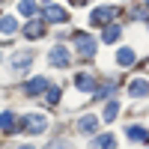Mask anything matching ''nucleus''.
<instances>
[{
  "label": "nucleus",
  "mask_w": 149,
  "mask_h": 149,
  "mask_svg": "<svg viewBox=\"0 0 149 149\" xmlns=\"http://www.w3.org/2000/svg\"><path fill=\"white\" fill-rule=\"evenodd\" d=\"M45 18H48V21H57V24H63V21H66L69 15H66V9H60V6H48Z\"/></svg>",
  "instance_id": "1a4fd4ad"
},
{
  "label": "nucleus",
  "mask_w": 149,
  "mask_h": 149,
  "mask_svg": "<svg viewBox=\"0 0 149 149\" xmlns=\"http://www.w3.org/2000/svg\"><path fill=\"white\" fill-rule=\"evenodd\" d=\"M69 60H72V57H69V51H66L63 45H54V48H51V66L66 69V66H69Z\"/></svg>",
  "instance_id": "f03ea898"
},
{
  "label": "nucleus",
  "mask_w": 149,
  "mask_h": 149,
  "mask_svg": "<svg viewBox=\"0 0 149 149\" xmlns=\"http://www.w3.org/2000/svg\"><path fill=\"white\" fill-rule=\"evenodd\" d=\"M146 3H149V0H146Z\"/></svg>",
  "instance_id": "b1692460"
},
{
  "label": "nucleus",
  "mask_w": 149,
  "mask_h": 149,
  "mask_svg": "<svg viewBox=\"0 0 149 149\" xmlns=\"http://www.w3.org/2000/svg\"><path fill=\"white\" fill-rule=\"evenodd\" d=\"M95 128H98V119H95V116H84V119L78 122V131H84V134H93Z\"/></svg>",
  "instance_id": "f8f14e48"
},
{
  "label": "nucleus",
  "mask_w": 149,
  "mask_h": 149,
  "mask_svg": "<svg viewBox=\"0 0 149 149\" xmlns=\"http://www.w3.org/2000/svg\"><path fill=\"white\" fill-rule=\"evenodd\" d=\"M48 149H69V143H66V140H57V143H51Z\"/></svg>",
  "instance_id": "412c9836"
},
{
  "label": "nucleus",
  "mask_w": 149,
  "mask_h": 149,
  "mask_svg": "<svg viewBox=\"0 0 149 149\" xmlns=\"http://www.w3.org/2000/svg\"><path fill=\"white\" fill-rule=\"evenodd\" d=\"M48 102L57 104V102H60V90H48Z\"/></svg>",
  "instance_id": "aec40b11"
},
{
  "label": "nucleus",
  "mask_w": 149,
  "mask_h": 149,
  "mask_svg": "<svg viewBox=\"0 0 149 149\" xmlns=\"http://www.w3.org/2000/svg\"><path fill=\"white\" fill-rule=\"evenodd\" d=\"M18 12L27 18H36V12H39V6H36V0H21L18 3Z\"/></svg>",
  "instance_id": "6e6552de"
},
{
  "label": "nucleus",
  "mask_w": 149,
  "mask_h": 149,
  "mask_svg": "<svg viewBox=\"0 0 149 149\" xmlns=\"http://www.w3.org/2000/svg\"><path fill=\"white\" fill-rule=\"evenodd\" d=\"M93 149H116V137L113 134H104V137H95Z\"/></svg>",
  "instance_id": "0eeeda50"
},
{
  "label": "nucleus",
  "mask_w": 149,
  "mask_h": 149,
  "mask_svg": "<svg viewBox=\"0 0 149 149\" xmlns=\"http://www.w3.org/2000/svg\"><path fill=\"white\" fill-rule=\"evenodd\" d=\"M74 51H78L81 60H90L95 54V39L90 33H78V36H74Z\"/></svg>",
  "instance_id": "f257e3e1"
},
{
  "label": "nucleus",
  "mask_w": 149,
  "mask_h": 149,
  "mask_svg": "<svg viewBox=\"0 0 149 149\" xmlns=\"http://www.w3.org/2000/svg\"><path fill=\"white\" fill-rule=\"evenodd\" d=\"M102 39H104V42H116V39H119V27H116V24H110V27H104Z\"/></svg>",
  "instance_id": "a211bd4d"
},
{
  "label": "nucleus",
  "mask_w": 149,
  "mask_h": 149,
  "mask_svg": "<svg viewBox=\"0 0 149 149\" xmlns=\"http://www.w3.org/2000/svg\"><path fill=\"white\" fill-rule=\"evenodd\" d=\"M116 63H119V66H134V51H131V48H119Z\"/></svg>",
  "instance_id": "ddd939ff"
},
{
  "label": "nucleus",
  "mask_w": 149,
  "mask_h": 149,
  "mask_svg": "<svg viewBox=\"0 0 149 149\" xmlns=\"http://www.w3.org/2000/svg\"><path fill=\"white\" fill-rule=\"evenodd\" d=\"M128 93H131V95H134V98H137V95H146V93H149V84H146V81H140V78H137V81H134V84H131V86H128Z\"/></svg>",
  "instance_id": "2eb2a0df"
},
{
  "label": "nucleus",
  "mask_w": 149,
  "mask_h": 149,
  "mask_svg": "<svg viewBox=\"0 0 149 149\" xmlns=\"http://www.w3.org/2000/svg\"><path fill=\"white\" fill-rule=\"evenodd\" d=\"M72 3H90V0H72Z\"/></svg>",
  "instance_id": "4be33fe9"
},
{
  "label": "nucleus",
  "mask_w": 149,
  "mask_h": 149,
  "mask_svg": "<svg viewBox=\"0 0 149 149\" xmlns=\"http://www.w3.org/2000/svg\"><path fill=\"white\" fill-rule=\"evenodd\" d=\"M24 36H27V39H39V36H45V24L39 18H33L27 27H24Z\"/></svg>",
  "instance_id": "20e7f679"
},
{
  "label": "nucleus",
  "mask_w": 149,
  "mask_h": 149,
  "mask_svg": "<svg viewBox=\"0 0 149 149\" xmlns=\"http://www.w3.org/2000/svg\"><path fill=\"white\" fill-rule=\"evenodd\" d=\"M33 63V54L30 51H18L15 57H12V66H15V69H24V66H30Z\"/></svg>",
  "instance_id": "9d476101"
},
{
  "label": "nucleus",
  "mask_w": 149,
  "mask_h": 149,
  "mask_svg": "<svg viewBox=\"0 0 149 149\" xmlns=\"http://www.w3.org/2000/svg\"><path fill=\"white\" fill-rule=\"evenodd\" d=\"M42 90H48V81H45V78H33V81H27V93H30V95H39Z\"/></svg>",
  "instance_id": "9b49d317"
},
{
  "label": "nucleus",
  "mask_w": 149,
  "mask_h": 149,
  "mask_svg": "<svg viewBox=\"0 0 149 149\" xmlns=\"http://www.w3.org/2000/svg\"><path fill=\"white\" fill-rule=\"evenodd\" d=\"M15 30H18V21H15V18H9V15L0 18V33L9 36V33H15Z\"/></svg>",
  "instance_id": "4468645a"
},
{
  "label": "nucleus",
  "mask_w": 149,
  "mask_h": 149,
  "mask_svg": "<svg viewBox=\"0 0 149 149\" xmlns=\"http://www.w3.org/2000/svg\"><path fill=\"white\" fill-rule=\"evenodd\" d=\"M110 18H113V6H102L93 12V24H107Z\"/></svg>",
  "instance_id": "423d86ee"
},
{
  "label": "nucleus",
  "mask_w": 149,
  "mask_h": 149,
  "mask_svg": "<svg viewBox=\"0 0 149 149\" xmlns=\"http://www.w3.org/2000/svg\"><path fill=\"white\" fill-rule=\"evenodd\" d=\"M0 131H15V116L12 113H0Z\"/></svg>",
  "instance_id": "dca6fc26"
},
{
  "label": "nucleus",
  "mask_w": 149,
  "mask_h": 149,
  "mask_svg": "<svg viewBox=\"0 0 149 149\" xmlns=\"http://www.w3.org/2000/svg\"><path fill=\"white\" fill-rule=\"evenodd\" d=\"M21 149H33V146H21Z\"/></svg>",
  "instance_id": "5701e85b"
},
{
  "label": "nucleus",
  "mask_w": 149,
  "mask_h": 149,
  "mask_svg": "<svg viewBox=\"0 0 149 149\" xmlns=\"http://www.w3.org/2000/svg\"><path fill=\"white\" fill-rule=\"evenodd\" d=\"M116 113H119V104H116V102H107L104 116H102V119H104V122H113V119H116Z\"/></svg>",
  "instance_id": "f3484780"
},
{
  "label": "nucleus",
  "mask_w": 149,
  "mask_h": 149,
  "mask_svg": "<svg viewBox=\"0 0 149 149\" xmlns=\"http://www.w3.org/2000/svg\"><path fill=\"white\" fill-rule=\"evenodd\" d=\"M128 137H131V140H146V137H149V131L140 128V125H131V128H128Z\"/></svg>",
  "instance_id": "6ab92c4d"
},
{
  "label": "nucleus",
  "mask_w": 149,
  "mask_h": 149,
  "mask_svg": "<svg viewBox=\"0 0 149 149\" xmlns=\"http://www.w3.org/2000/svg\"><path fill=\"white\" fill-rule=\"evenodd\" d=\"M45 128H48V119H45V116H39V113H33V116H27V119H24V131L42 134Z\"/></svg>",
  "instance_id": "7ed1b4c3"
},
{
  "label": "nucleus",
  "mask_w": 149,
  "mask_h": 149,
  "mask_svg": "<svg viewBox=\"0 0 149 149\" xmlns=\"http://www.w3.org/2000/svg\"><path fill=\"white\" fill-rule=\"evenodd\" d=\"M74 86L84 90V93H93L95 90V78H93V74H78V78H74Z\"/></svg>",
  "instance_id": "39448f33"
}]
</instances>
